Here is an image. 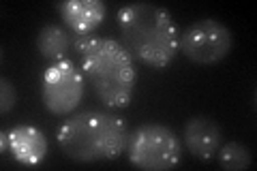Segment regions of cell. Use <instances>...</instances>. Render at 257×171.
Wrapping results in <instances>:
<instances>
[{
	"label": "cell",
	"instance_id": "277c9868",
	"mask_svg": "<svg viewBox=\"0 0 257 171\" xmlns=\"http://www.w3.org/2000/svg\"><path fill=\"white\" fill-rule=\"evenodd\" d=\"M128 162L146 171H167L180 162L182 143L172 128L157 122L138 126L126 137Z\"/></svg>",
	"mask_w": 257,
	"mask_h": 171
},
{
	"label": "cell",
	"instance_id": "ba28073f",
	"mask_svg": "<svg viewBox=\"0 0 257 171\" xmlns=\"http://www.w3.org/2000/svg\"><path fill=\"white\" fill-rule=\"evenodd\" d=\"M221 126L206 116L189 118L182 131V141L187 150L199 160L214 158L216 150L221 148Z\"/></svg>",
	"mask_w": 257,
	"mask_h": 171
},
{
	"label": "cell",
	"instance_id": "3957f363",
	"mask_svg": "<svg viewBox=\"0 0 257 171\" xmlns=\"http://www.w3.org/2000/svg\"><path fill=\"white\" fill-rule=\"evenodd\" d=\"M126 137L124 120L105 111H79L64 120L56 131L60 150L77 162L118 158L124 154Z\"/></svg>",
	"mask_w": 257,
	"mask_h": 171
},
{
	"label": "cell",
	"instance_id": "30bf717a",
	"mask_svg": "<svg viewBox=\"0 0 257 171\" xmlns=\"http://www.w3.org/2000/svg\"><path fill=\"white\" fill-rule=\"evenodd\" d=\"M37 50L43 58L52 62L67 60L71 50V35L58 24H45L37 35Z\"/></svg>",
	"mask_w": 257,
	"mask_h": 171
},
{
	"label": "cell",
	"instance_id": "8992f818",
	"mask_svg": "<svg viewBox=\"0 0 257 171\" xmlns=\"http://www.w3.org/2000/svg\"><path fill=\"white\" fill-rule=\"evenodd\" d=\"M86 77L82 67L71 60L52 62L41 73V99L54 116H69L84 99Z\"/></svg>",
	"mask_w": 257,
	"mask_h": 171
},
{
	"label": "cell",
	"instance_id": "5b68a950",
	"mask_svg": "<svg viewBox=\"0 0 257 171\" xmlns=\"http://www.w3.org/2000/svg\"><path fill=\"white\" fill-rule=\"evenodd\" d=\"M234 47V35L225 24L212 18L197 20L178 37V52L199 67H212L221 62Z\"/></svg>",
	"mask_w": 257,
	"mask_h": 171
},
{
	"label": "cell",
	"instance_id": "9c48e42d",
	"mask_svg": "<svg viewBox=\"0 0 257 171\" xmlns=\"http://www.w3.org/2000/svg\"><path fill=\"white\" fill-rule=\"evenodd\" d=\"M56 11L73 35H90L105 20L107 7L101 0H67L56 5Z\"/></svg>",
	"mask_w": 257,
	"mask_h": 171
},
{
	"label": "cell",
	"instance_id": "6da1fadb",
	"mask_svg": "<svg viewBox=\"0 0 257 171\" xmlns=\"http://www.w3.org/2000/svg\"><path fill=\"white\" fill-rule=\"evenodd\" d=\"M124 50L152 69H167L178 54V26L172 13L152 3H133L118 11Z\"/></svg>",
	"mask_w": 257,
	"mask_h": 171
},
{
	"label": "cell",
	"instance_id": "7c38bea8",
	"mask_svg": "<svg viewBox=\"0 0 257 171\" xmlns=\"http://www.w3.org/2000/svg\"><path fill=\"white\" fill-rule=\"evenodd\" d=\"M15 103H18V90H15L13 81L3 77L0 79V111L3 113H9Z\"/></svg>",
	"mask_w": 257,
	"mask_h": 171
},
{
	"label": "cell",
	"instance_id": "52a82bcc",
	"mask_svg": "<svg viewBox=\"0 0 257 171\" xmlns=\"http://www.w3.org/2000/svg\"><path fill=\"white\" fill-rule=\"evenodd\" d=\"M3 150L9 152L22 165L35 167L39 162H43L47 156V139L39 128L18 124L11 131L3 133Z\"/></svg>",
	"mask_w": 257,
	"mask_h": 171
},
{
	"label": "cell",
	"instance_id": "8fae6325",
	"mask_svg": "<svg viewBox=\"0 0 257 171\" xmlns=\"http://www.w3.org/2000/svg\"><path fill=\"white\" fill-rule=\"evenodd\" d=\"M214 156H216V162L227 171H244L253 165L251 150L238 141H229V143L221 145Z\"/></svg>",
	"mask_w": 257,
	"mask_h": 171
},
{
	"label": "cell",
	"instance_id": "7a4b0ae2",
	"mask_svg": "<svg viewBox=\"0 0 257 171\" xmlns=\"http://www.w3.org/2000/svg\"><path fill=\"white\" fill-rule=\"evenodd\" d=\"M79 54V67L99 101L111 109L128 107L138 86V69L124 45L107 37H90Z\"/></svg>",
	"mask_w": 257,
	"mask_h": 171
}]
</instances>
